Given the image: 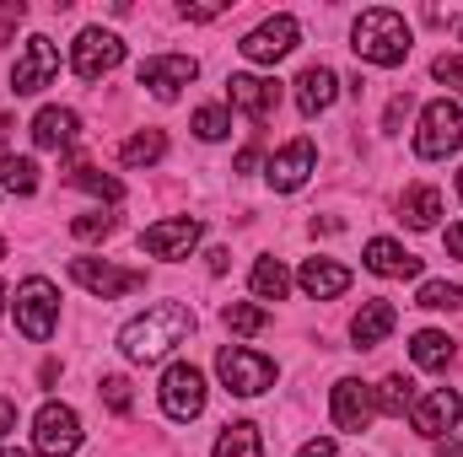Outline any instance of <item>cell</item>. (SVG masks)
Here are the masks:
<instances>
[{"instance_id":"cell-1","label":"cell","mask_w":463,"mask_h":457,"mask_svg":"<svg viewBox=\"0 0 463 457\" xmlns=\"http://www.w3.org/2000/svg\"><path fill=\"white\" fill-rule=\"evenodd\" d=\"M189 334H194V312L184 302H156L151 312H140V318H129L118 329V350L129 360H162L167 350H178Z\"/></svg>"},{"instance_id":"cell-2","label":"cell","mask_w":463,"mask_h":457,"mask_svg":"<svg viewBox=\"0 0 463 457\" xmlns=\"http://www.w3.org/2000/svg\"><path fill=\"white\" fill-rule=\"evenodd\" d=\"M350 49L366 60V65H404L410 54V22L399 11H361L355 27H350Z\"/></svg>"},{"instance_id":"cell-3","label":"cell","mask_w":463,"mask_h":457,"mask_svg":"<svg viewBox=\"0 0 463 457\" xmlns=\"http://www.w3.org/2000/svg\"><path fill=\"white\" fill-rule=\"evenodd\" d=\"M453 151H463V108L453 103V98H437V103H426V108H420L415 156L442 162V156H453Z\"/></svg>"},{"instance_id":"cell-4","label":"cell","mask_w":463,"mask_h":457,"mask_svg":"<svg viewBox=\"0 0 463 457\" xmlns=\"http://www.w3.org/2000/svg\"><path fill=\"white\" fill-rule=\"evenodd\" d=\"M162 409H167V420H178V425L200 420V415H205V371L189 366V360H173V366L162 371Z\"/></svg>"},{"instance_id":"cell-5","label":"cell","mask_w":463,"mask_h":457,"mask_svg":"<svg viewBox=\"0 0 463 457\" xmlns=\"http://www.w3.org/2000/svg\"><path fill=\"white\" fill-rule=\"evenodd\" d=\"M54 318H60V291H54L43 275L22 280V285H16V329L33 344H43L54 334Z\"/></svg>"},{"instance_id":"cell-6","label":"cell","mask_w":463,"mask_h":457,"mask_svg":"<svg viewBox=\"0 0 463 457\" xmlns=\"http://www.w3.org/2000/svg\"><path fill=\"white\" fill-rule=\"evenodd\" d=\"M216 371H222L227 393H237V398H259V393L275 382V366H269L264 355L242 350V344H227V350L216 355Z\"/></svg>"},{"instance_id":"cell-7","label":"cell","mask_w":463,"mask_h":457,"mask_svg":"<svg viewBox=\"0 0 463 457\" xmlns=\"http://www.w3.org/2000/svg\"><path fill=\"white\" fill-rule=\"evenodd\" d=\"M33 447L49 457H71L81 447V420H76V409L71 404H43L38 415H33Z\"/></svg>"},{"instance_id":"cell-8","label":"cell","mask_w":463,"mask_h":457,"mask_svg":"<svg viewBox=\"0 0 463 457\" xmlns=\"http://www.w3.org/2000/svg\"><path fill=\"white\" fill-rule=\"evenodd\" d=\"M297 38H302L297 16H286V11H280V16L259 22V27H253V33H248V38H242L237 49H242V54H248L253 65H275V60H286V54L297 49Z\"/></svg>"},{"instance_id":"cell-9","label":"cell","mask_w":463,"mask_h":457,"mask_svg":"<svg viewBox=\"0 0 463 457\" xmlns=\"http://www.w3.org/2000/svg\"><path fill=\"white\" fill-rule=\"evenodd\" d=\"M54 70H60V49L38 33V38H27L22 60L11 65V92H16V98H33V92H43V87L54 81Z\"/></svg>"},{"instance_id":"cell-10","label":"cell","mask_w":463,"mask_h":457,"mask_svg":"<svg viewBox=\"0 0 463 457\" xmlns=\"http://www.w3.org/2000/svg\"><path fill=\"white\" fill-rule=\"evenodd\" d=\"M118 60H124V43L114 33H103V27H87L76 38V49H71V65H76L81 81H103L109 70H118Z\"/></svg>"},{"instance_id":"cell-11","label":"cell","mask_w":463,"mask_h":457,"mask_svg":"<svg viewBox=\"0 0 463 457\" xmlns=\"http://www.w3.org/2000/svg\"><path fill=\"white\" fill-rule=\"evenodd\" d=\"M71 280H76V285H87V291H92V296H103V302L129 296V291H140V285H146V275H140V269H114V264H98V258H71Z\"/></svg>"},{"instance_id":"cell-12","label":"cell","mask_w":463,"mask_h":457,"mask_svg":"<svg viewBox=\"0 0 463 457\" xmlns=\"http://www.w3.org/2000/svg\"><path fill=\"white\" fill-rule=\"evenodd\" d=\"M227 103L242 108L253 124H269V114L280 108V81L275 76H227Z\"/></svg>"},{"instance_id":"cell-13","label":"cell","mask_w":463,"mask_h":457,"mask_svg":"<svg viewBox=\"0 0 463 457\" xmlns=\"http://www.w3.org/2000/svg\"><path fill=\"white\" fill-rule=\"evenodd\" d=\"M463 415V398L453 387H431L426 398H415V409H410V425L420 431V436H431V442H442V431H453Z\"/></svg>"},{"instance_id":"cell-14","label":"cell","mask_w":463,"mask_h":457,"mask_svg":"<svg viewBox=\"0 0 463 457\" xmlns=\"http://www.w3.org/2000/svg\"><path fill=\"white\" fill-rule=\"evenodd\" d=\"M194 242H200V221L194 216H173V221H156V227L140 231V247L151 258H189Z\"/></svg>"},{"instance_id":"cell-15","label":"cell","mask_w":463,"mask_h":457,"mask_svg":"<svg viewBox=\"0 0 463 457\" xmlns=\"http://www.w3.org/2000/svg\"><path fill=\"white\" fill-rule=\"evenodd\" d=\"M372 415H377V387H366V382H335V425L350 431V436H361L366 425H372Z\"/></svg>"},{"instance_id":"cell-16","label":"cell","mask_w":463,"mask_h":457,"mask_svg":"<svg viewBox=\"0 0 463 457\" xmlns=\"http://www.w3.org/2000/svg\"><path fill=\"white\" fill-rule=\"evenodd\" d=\"M313 167H318V145L302 135V140H291L275 162H269V183H275V194H297L307 178H313Z\"/></svg>"},{"instance_id":"cell-17","label":"cell","mask_w":463,"mask_h":457,"mask_svg":"<svg viewBox=\"0 0 463 457\" xmlns=\"http://www.w3.org/2000/svg\"><path fill=\"white\" fill-rule=\"evenodd\" d=\"M194 76H200V65L189 54H156V60L140 65V87H151L156 98H178Z\"/></svg>"},{"instance_id":"cell-18","label":"cell","mask_w":463,"mask_h":457,"mask_svg":"<svg viewBox=\"0 0 463 457\" xmlns=\"http://www.w3.org/2000/svg\"><path fill=\"white\" fill-rule=\"evenodd\" d=\"M335 98H340V76H335L329 65H307V70L297 76V108L307 118H318L324 108H335Z\"/></svg>"},{"instance_id":"cell-19","label":"cell","mask_w":463,"mask_h":457,"mask_svg":"<svg viewBox=\"0 0 463 457\" xmlns=\"http://www.w3.org/2000/svg\"><path fill=\"white\" fill-rule=\"evenodd\" d=\"M366 269L383 275V280H415V275H420V258L404 253L393 237H372V242H366Z\"/></svg>"},{"instance_id":"cell-20","label":"cell","mask_w":463,"mask_h":457,"mask_svg":"<svg viewBox=\"0 0 463 457\" xmlns=\"http://www.w3.org/2000/svg\"><path fill=\"white\" fill-rule=\"evenodd\" d=\"M76 135H81V118L71 108H38V118H33V145L38 151H71Z\"/></svg>"},{"instance_id":"cell-21","label":"cell","mask_w":463,"mask_h":457,"mask_svg":"<svg viewBox=\"0 0 463 457\" xmlns=\"http://www.w3.org/2000/svg\"><path fill=\"white\" fill-rule=\"evenodd\" d=\"M393 323H399V312H393V302H366L355 318H350V340H355V350H372V344H383L388 334H393Z\"/></svg>"},{"instance_id":"cell-22","label":"cell","mask_w":463,"mask_h":457,"mask_svg":"<svg viewBox=\"0 0 463 457\" xmlns=\"http://www.w3.org/2000/svg\"><path fill=\"white\" fill-rule=\"evenodd\" d=\"M302 291H307L313 302H329V296L350 291V269L335 264V258H307V264H302Z\"/></svg>"},{"instance_id":"cell-23","label":"cell","mask_w":463,"mask_h":457,"mask_svg":"<svg viewBox=\"0 0 463 457\" xmlns=\"http://www.w3.org/2000/svg\"><path fill=\"white\" fill-rule=\"evenodd\" d=\"M437 216H442V194H437L431 183L410 189V194H404V205H399V221H410L415 231H431V227H437Z\"/></svg>"},{"instance_id":"cell-24","label":"cell","mask_w":463,"mask_h":457,"mask_svg":"<svg viewBox=\"0 0 463 457\" xmlns=\"http://www.w3.org/2000/svg\"><path fill=\"white\" fill-rule=\"evenodd\" d=\"M410 355H415V366H426V371H448V360H453V340H448L442 329H420L415 344H410Z\"/></svg>"},{"instance_id":"cell-25","label":"cell","mask_w":463,"mask_h":457,"mask_svg":"<svg viewBox=\"0 0 463 457\" xmlns=\"http://www.w3.org/2000/svg\"><path fill=\"white\" fill-rule=\"evenodd\" d=\"M211 457H264V442H259V425H248V420H237L227 425L222 436H216V452Z\"/></svg>"},{"instance_id":"cell-26","label":"cell","mask_w":463,"mask_h":457,"mask_svg":"<svg viewBox=\"0 0 463 457\" xmlns=\"http://www.w3.org/2000/svg\"><path fill=\"white\" fill-rule=\"evenodd\" d=\"M124 167H151V162H162L167 156V135L162 129H140V135H129L124 140Z\"/></svg>"},{"instance_id":"cell-27","label":"cell","mask_w":463,"mask_h":457,"mask_svg":"<svg viewBox=\"0 0 463 457\" xmlns=\"http://www.w3.org/2000/svg\"><path fill=\"white\" fill-rule=\"evenodd\" d=\"M286 291H291L286 264H280V258H259V264H253V296H259V302H280Z\"/></svg>"},{"instance_id":"cell-28","label":"cell","mask_w":463,"mask_h":457,"mask_svg":"<svg viewBox=\"0 0 463 457\" xmlns=\"http://www.w3.org/2000/svg\"><path fill=\"white\" fill-rule=\"evenodd\" d=\"M377 409H383V415H393V420H399L404 409H415V382H410V377H399V371H393V377H383V387H377Z\"/></svg>"},{"instance_id":"cell-29","label":"cell","mask_w":463,"mask_h":457,"mask_svg":"<svg viewBox=\"0 0 463 457\" xmlns=\"http://www.w3.org/2000/svg\"><path fill=\"white\" fill-rule=\"evenodd\" d=\"M71 183H76V189L103 194L109 205H118V200H124V183H118V178H109V173H98V167H87V162H71Z\"/></svg>"},{"instance_id":"cell-30","label":"cell","mask_w":463,"mask_h":457,"mask_svg":"<svg viewBox=\"0 0 463 457\" xmlns=\"http://www.w3.org/2000/svg\"><path fill=\"white\" fill-rule=\"evenodd\" d=\"M222 318H227L232 334H264V329H269V312H264V307H253V302H227V312H222Z\"/></svg>"},{"instance_id":"cell-31","label":"cell","mask_w":463,"mask_h":457,"mask_svg":"<svg viewBox=\"0 0 463 457\" xmlns=\"http://www.w3.org/2000/svg\"><path fill=\"white\" fill-rule=\"evenodd\" d=\"M0 173H5L0 183H5L11 194H38V162H33V156H5Z\"/></svg>"},{"instance_id":"cell-32","label":"cell","mask_w":463,"mask_h":457,"mask_svg":"<svg viewBox=\"0 0 463 457\" xmlns=\"http://www.w3.org/2000/svg\"><path fill=\"white\" fill-rule=\"evenodd\" d=\"M415 302H420V307H431V312H448V307H463V291H458V285H448V280H426Z\"/></svg>"},{"instance_id":"cell-33","label":"cell","mask_w":463,"mask_h":457,"mask_svg":"<svg viewBox=\"0 0 463 457\" xmlns=\"http://www.w3.org/2000/svg\"><path fill=\"white\" fill-rule=\"evenodd\" d=\"M227 129H232L227 108H200V114H194V135H200V140H222Z\"/></svg>"},{"instance_id":"cell-34","label":"cell","mask_w":463,"mask_h":457,"mask_svg":"<svg viewBox=\"0 0 463 457\" xmlns=\"http://www.w3.org/2000/svg\"><path fill=\"white\" fill-rule=\"evenodd\" d=\"M71 231H76L81 242H98V237H109V231H114V216H103V210H92V216H76V221H71Z\"/></svg>"},{"instance_id":"cell-35","label":"cell","mask_w":463,"mask_h":457,"mask_svg":"<svg viewBox=\"0 0 463 457\" xmlns=\"http://www.w3.org/2000/svg\"><path fill=\"white\" fill-rule=\"evenodd\" d=\"M98 393H103V404H109L114 415H129V382H124V377H103Z\"/></svg>"},{"instance_id":"cell-36","label":"cell","mask_w":463,"mask_h":457,"mask_svg":"<svg viewBox=\"0 0 463 457\" xmlns=\"http://www.w3.org/2000/svg\"><path fill=\"white\" fill-rule=\"evenodd\" d=\"M431 76H437V81H448V87H458V92H463V60H458V54H442V60L431 65Z\"/></svg>"},{"instance_id":"cell-37","label":"cell","mask_w":463,"mask_h":457,"mask_svg":"<svg viewBox=\"0 0 463 457\" xmlns=\"http://www.w3.org/2000/svg\"><path fill=\"white\" fill-rule=\"evenodd\" d=\"M410 108H415V98H410V92H399V98L388 103V114H383V124H388V129H399V124L410 118Z\"/></svg>"},{"instance_id":"cell-38","label":"cell","mask_w":463,"mask_h":457,"mask_svg":"<svg viewBox=\"0 0 463 457\" xmlns=\"http://www.w3.org/2000/svg\"><path fill=\"white\" fill-rule=\"evenodd\" d=\"M222 16V0H205V5H184V22H211Z\"/></svg>"},{"instance_id":"cell-39","label":"cell","mask_w":463,"mask_h":457,"mask_svg":"<svg viewBox=\"0 0 463 457\" xmlns=\"http://www.w3.org/2000/svg\"><path fill=\"white\" fill-rule=\"evenodd\" d=\"M297 457H335V442H329V436H318V442H307Z\"/></svg>"},{"instance_id":"cell-40","label":"cell","mask_w":463,"mask_h":457,"mask_svg":"<svg viewBox=\"0 0 463 457\" xmlns=\"http://www.w3.org/2000/svg\"><path fill=\"white\" fill-rule=\"evenodd\" d=\"M5 431H16V404H11V398H0V436H5Z\"/></svg>"},{"instance_id":"cell-41","label":"cell","mask_w":463,"mask_h":457,"mask_svg":"<svg viewBox=\"0 0 463 457\" xmlns=\"http://www.w3.org/2000/svg\"><path fill=\"white\" fill-rule=\"evenodd\" d=\"M205 258H211V275H222V269H227V264H232V253H227V247H211Z\"/></svg>"},{"instance_id":"cell-42","label":"cell","mask_w":463,"mask_h":457,"mask_svg":"<svg viewBox=\"0 0 463 457\" xmlns=\"http://www.w3.org/2000/svg\"><path fill=\"white\" fill-rule=\"evenodd\" d=\"M253 167H259V145H248V151L237 156V173H253Z\"/></svg>"},{"instance_id":"cell-43","label":"cell","mask_w":463,"mask_h":457,"mask_svg":"<svg viewBox=\"0 0 463 457\" xmlns=\"http://www.w3.org/2000/svg\"><path fill=\"white\" fill-rule=\"evenodd\" d=\"M437 457H463V442H458V436H448V442H437Z\"/></svg>"},{"instance_id":"cell-44","label":"cell","mask_w":463,"mask_h":457,"mask_svg":"<svg viewBox=\"0 0 463 457\" xmlns=\"http://www.w3.org/2000/svg\"><path fill=\"white\" fill-rule=\"evenodd\" d=\"M448 253H453V258H463V227H448Z\"/></svg>"},{"instance_id":"cell-45","label":"cell","mask_w":463,"mask_h":457,"mask_svg":"<svg viewBox=\"0 0 463 457\" xmlns=\"http://www.w3.org/2000/svg\"><path fill=\"white\" fill-rule=\"evenodd\" d=\"M0 457H33V452H16V447H5V452H0Z\"/></svg>"},{"instance_id":"cell-46","label":"cell","mask_w":463,"mask_h":457,"mask_svg":"<svg viewBox=\"0 0 463 457\" xmlns=\"http://www.w3.org/2000/svg\"><path fill=\"white\" fill-rule=\"evenodd\" d=\"M0 307H5V285H0Z\"/></svg>"},{"instance_id":"cell-47","label":"cell","mask_w":463,"mask_h":457,"mask_svg":"<svg viewBox=\"0 0 463 457\" xmlns=\"http://www.w3.org/2000/svg\"><path fill=\"white\" fill-rule=\"evenodd\" d=\"M458 194H463V173H458Z\"/></svg>"},{"instance_id":"cell-48","label":"cell","mask_w":463,"mask_h":457,"mask_svg":"<svg viewBox=\"0 0 463 457\" xmlns=\"http://www.w3.org/2000/svg\"><path fill=\"white\" fill-rule=\"evenodd\" d=\"M0 258H5V242H0Z\"/></svg>"}]
</instances>
